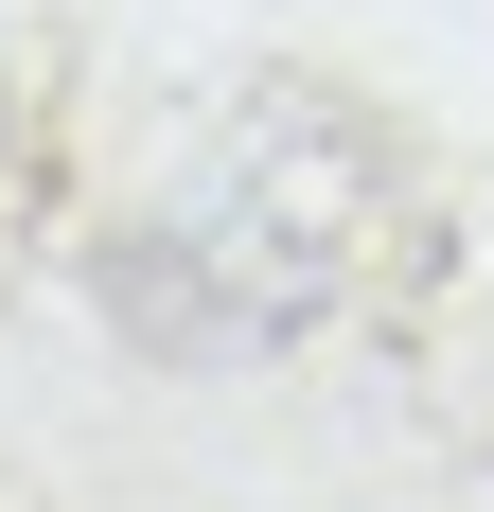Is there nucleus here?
<instances>
[{"instance_id":"nucleus-1","label":"nucleus","mask_w":494,"mask_h":512,"mask_svg":"<svg viewBox=\"0 0 494 512\" xmlns=\"http://www.w3.org/2000/svg\"><path fill=\"white\" fill-rule=\"evenodd\" d=\"M0 159H18V71H0Z\"/></svg>"}]
</instances>
